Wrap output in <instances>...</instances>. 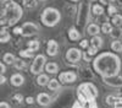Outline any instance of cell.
Masks as SVG:
<instances>
[{"mask_svg": "<svg viewBox=\"0 0 122 108\" xmlns=\"http://www.w3.org/2000/svg\"><path fill=\"white\" fill-rule=\"evenodd\" d=\"M121 59L114 52H103L93 59V69L103 79H109L120 75Z\"/></svg>", "mask_w": 122, "mask_h": 108, "instance_id": "obj_1", "label": "cell"}, {"mask_svg": "<svg viewBox=\"0 0 122 108\" xmlns=\"http://www.w3.org/2000/svg\"><path fill=\"white\" fill-rule=\"evenodd\" d=\"M0 4H1V18H0L1 27H11L16 25L23 16L22 7L12 0H0Z\"/></svg>", "mask_w": 122, "mask_h": 108, "instance_id": "obj_2", "label": "cell"}, {"mask_svg": "<svg viewBox=\"0 0 122 108\" xmlns=\"http://www.w3.org/2000/svg\"><path fill=\"white\" fill-rule=\"evenodd\" d=\"M98 95H99V92H98L97 86L92 82H83L77 88V98L79 101L95 100Z\"/></svg>", "mask_w": 122, "mask_h": 108, "instance_id": "obj_3", "label": "cell"}, {"mask_svg": "<svg viewBox=\"0 0 122 108\" xmlns=\"http://www.w3.org/2000/svg\"><path fill=\"white\" fill-rule=\"evenodd\" d=\"M61 20V14L55 7H46L40 15V21L45 27H55Z\"/></svg>", "mask_w": 122, "mask_h": 108, "instance_id": "obj_4", "label": "cell"}, {"mask_svg": "<svg viewBox=\"0 0 122 108\" xmlns=\"http://www.w3.org/2000/svg\"><path fill=\"white\" fill-rule=\"evenodd\" d=\"M89 16H90V4H89V1H82L81 5H79L78 12H77V17H76L77 28L79 29V31L87 29Z\"/></svg>", "mask_w": 122, "mask_h": 108, "instance_id": "obj_5", "label": "cell"}, {"mask_svg": "<svg viewBox=\"0 0 122 108\" xmlns=\"http://www.w3.org/2000/svg\"><path fill=\"white\" fill-rule=\"evenodd\" d=\"M45 65H46V57L44 54H39V55H36L34 60L30 65V73L33 75H40L43 70H45Z\"/></svg>", "mask_w": 122, "mask_h": 108, "instance_id": "obj_6", "label": "cell"}, {"mask_svg": "<svg viewBox=\"0 0 122 108\" xmlns=\"http://www.w3.org/2000/svg\"><path fill=\"white\" fill-rule=\"evenodd\" d=\"M82 58H83V54H82V52H81L78 48H70L68 51L66 52V59H67V62L72 63V64L78 63Z\"/></svg>", "mask_w": 122, "mask_h": 108, "instance_id": "obj_7", "label": "cell"}, {"mask_svg": "<svg viewBox=\"0 0 122 108\" xmlns=\"http://www.w3.org/2000/svg\"><path fill=\"white\" fill-rule=\"evenodd\" d=\"M22 36L23 37H32L38 33L39 27L34 22H25L22 26Z\"/></svg>", "mask_w": 122, "mask_h": 108, "instance_id": "obj_8", "label": "cell"}, {"mask_svg": "<svg viewBox=\"0 0 122 108\" xmlns=\"http://www.w3.org/2000/svg\"><path fill=\"white\" fill-rule=\"evenodd\" d=\"M77 80V74L75 71H62L59 74V81L64 85L73 84Z\"/></svg>", "mask_w": 122, "mask_h": 108, "instance_id": "obj_9", "label": "cell"}, {"mask_svg": "<svg viewBox=\"0 0 122 108\" xmlns=\"http://www.w3.org/2000/svg\"><path fill=\"white\" fill-rule=\"evenodd\" d=\"M46 54L49 57H56L59 54V44L55 39H49L46 43Z\"/></svg>", "mask_w": 122, "mask_h": 108, "instance_id": "obj_10", "label": "cell"}, {"mask_svg": "<svg viewBox=\"0 0 122 108\" xmlns=\"http://www.w3.org/2000/svg\"><path fill=\"white\" fill-rule=\"evenodd\" d=\"M72 108H98V104L95 102V100H89V101H79L77 100Z\"/></svg>", "mask_w": 122, "mask_h": 108, "instance_id": "obj_11", "label": "cell"}, {"mask_svg": "<svg viewBox=\"0 0 122 108\" xmlns=\"http://www.w3.org/2000/svg\"><path fill=\"white\" fill-rule=\"evenodd\" d=\"M104 80V84L111 86V87H122V76L121 75H117V76H114V77H109V79H103Z\"/></svg>", "mask_w": 122, "mask_h": 108, "instance_id": "obj_12", "label": "cell"}, {"mask_svg": "<svg viewBox=\"0 0 122 108\" xmlns=\"http://www.w3.org/2000/svg\"><path fill=\"white\" fill-rule=\"evenodd\" d=\"M36 100H37V103L39 106L46 107V106L50 104V102H51V97H50L48 93H45V92H40V93H38Z\"/></svg>", "mask_w": 122, "mask_h": 108, "instance_id": "obj_13", "label": "cell"}, {"mask_svg": "<svg viewBox=\"0 0 122 108\" xmlns=\"http://www.w3.org/2000/svg\"><path fill=\"white\" fill-rule=\"evenodd\" d=\"M67 34H68V38H70L72 42H78L79 39H81V37H82V33L79 32V29H78L76 26H71V27L68 28Z\"/></svg>", "mask_w": 122, "mask_h": 108, "instance_id": "obj_14", "label": "cell"}, {"mask_svg": "<svg viewBox=\"0 0 122 108\" xmlns=\"http://www.w3.org/2000/svg\"><path fill=\"white\" fill-rule=\"evenodd\" d=\"M10 82H11V85L15 86V87H20V86H22L25 84V76L22 74H20V73H16V74L11 75Z\"/></svg>", "mask_w": 122, "mask_h": 108, "instance_id": "obj_15", "label": "cell"}, {"mask_svg": "<svg viewBox=\"0 0 122 108\" xmlns=\"http://www.w3.org/2000/svg\"><path fill=\"white\" fill-rule=\"evenodd\" d=\"M86 31H87L88 34H90L92 37H94V36H99V33L101 32V28L97 23H90V25H88Z\"/></svg>", "mask_w": 122, "mask_h": 108, "instance_id": "obj_16", "label": "cell"}, {"mask_svg": "<svg viewBox=\"0 0 122 108\" xmlns=\"http://www.w3.org/2000/svg\"><path fill=\"white\" fill-rule=\"evenodd\" d=\"M103 44H104V39L101 38L100 36H94V37H92V39H90V45L93 47V48H95V49H99L103 47Z\"/></svg>", "mask_w": 122, "mask_h": 108, "instance_id": "obj_17", "label": "cell"}, {"mask_svg": "<svg viewBox=\"0 0 122 108\" xmlns=\"http://www.w3.org/2000/svg\"><path fill=\"white\" fill-rule=\"evenodd\" d=\"M45 71L50 75H55L59 73V65L54 62H50V63H46L45 65Z\"/></svg>", "mask_w": 122, "mask_h": 108, "instance_id": "obj_18", "label": "cell"}, {"mask_svg": "<svg viewBox=\"0 0 122 108\" xmlns=\"http://www.w3.org/2000/svg\"><path fill=\"white\" fill-rule=\"evenodd\" d=\"M50 80H51V79H49L48 74H40V75L37 76V84L39 86H48Z\"/></svg>", "mask_w": 122, "mask_h": 108, "instance_id": "obj_19", "label": "cell"}, {"mask_svg": "<svg viewBox=\"0 0 122 108\" xmlns=\"http://www.w3.org/2000/svg\"><path fill=\"white\" fill-rule=\"evenodd\" d=\"M10 38H11V36H10V32L7 31V27H1V32H0V41H1V43L9 42Z\"/></svg>", "mask_w": 122, "mask_h": 108, "instance_id": "obj_20", "label": "cell"}, {"mask_svg": "<svg viewBox=\"0 0 122 108\" xmlns=\"http://www.w3.org/2000/svg\"><path fill=\"white\" fill-rule=\"evenodd\" d=\"M3 62L7 65H14L15 62H16V57L12 53H5L4 57H3Z\"/></svg>", "mask_w": 122, "mask_h": 108, "instance_id": "obj_21", "label": "cell"}, {"mask_svg": "<svg viewBox=\"0 0 122 108\" xmlns=\"http://www.w3.org/2000/svg\"><path fill=\"white\" fill-rule=\"evenodd\" d=\"M48 87H49V90H51V91H57L61 87V82L59 81V79H51L50 82L48 84Z\"/></svg>", "mask_w": 122, "mask_h": 108, "instance_id": "obj_22", "label": "cell"}, {"mask_svg": "<svg viewBox=\"0 0 122 108\" xmlns=\"http://www.w3.org/2000/svg\"><path fill=\"white\" fill-rule=\"evenodd\" d=\"M111 51H112L114 53H121L122 52V42L118 41V39H116V41H112V43H111Z\"/></svg>", "mask_w": 122, "mask_h": 108, "instance_id": "obj_23", "label": "cell"}, {"mask_svg": "<svg viewBox=\"0 0 122 108\" xmlns=\"http://www.w3.org/2000/svg\"><path fill=\"white\" fill-rule=\"evenodd\" d=\"M92 12H93V15H95V16H101V15L104 14V7H103V5L94 4L93 6H92Z\"/></svg>", "mask_w": 122, "mask_h": 108, "instance_id": "obj_24", "label": "cell"}, {"mask_svg": "<svg viewBox=\"0 0 122 108\" xmlns=\"http://www.w3.org/2000/svg\"><path fill=\"white\" fill-rule=\"evenodd\" d=\"M34 55V52L32 51V49H22V51H20V57L21 58H32Z\"/></svg>", "mask_w": 122, "mask_h": 108, "instance_id": "obj_25", "label": "cell"}, {"mask_svg": "<svg viewBox=\"0 0 122 108\" xmlns=\"http://www.w3.org/2000/svg\"><path fill=\"white\" fill-rule=\"evenodd\" d=\"M112 23H110V22H104L103 26H101V32L107 34V33H111L112 32Z\"/></svg>", "mask_w": 122, "mask_h": 108, "instance_id": "obj_26", "label": "cell"}, {"mask_svg": "<svg viewBox=\"0 0 122 108\" xmlns=\"http://www.w3.org/2000/svg\"><path fill=\"white\" fill-rule=\"evenodd\" d=\"M39 47H40V43H39V41H37V39H33V41L28 42V48L32 49L33 52H37L39 49Z\"/></svg>", "mask_w": 122, "mask_h": 108, "instance_id": "obj_27", "label": "cell"}, {"mask_svg": "<svg viewBox=\"0 0 122 108\" xmlns=\"http://www.w3.org/2000/svg\"><path fill=\"white\" fill-rule=\"evenodd\" d=\"M14 66L17 69V70H25V69L27 68V64H26L25 60H20V59H16V62H15Z\"/></svg>", "mask_w": 122, "mask_h": 108, "instance_id": "obj_28", "label": "cell"}, {"mask_svg": "<svg viewBox=\"0 0 122 108\" xmlns=\"http://www.w3.org/2000/svg\"><path fill=\"white\" fill-rule=\"evenodd\" d=\"M111 21H112V25L114 26H116V27H121L122 26V15H115L114 17H112V20H111Z\"/></svg>", "mask_w": 122, "mask_h": 108, "instance_id": "obj_29", "label": "cell"}, {"mask_svg": "<svg viewBox=\"0 0 122 108\" xmlns=\"http://www.w3.org/2000/svg\"><path fill=\"white\" fill-rule=\"evenodd\" d=\"M118 100H120V97H115V96H112V95H111V96H107L106 98H105V102L107 103V104H110V106H115L117 102H118Z\"/></svg>", "mask_w": 122, "mask_h": 108, "instance_id": "obj_30", "label": "cell"}, {"mask_svg": "<svg viewBox=\"0 0 122 108\" xmlns=\"http://www.w3.org/2000/svg\"><path fill=\"white\" fill-rule=\"evenodd\" d=\"M107 14L109 15H112V16H115V15H117V7L115 6V5H109V7H107Z\"/></svg>", "mask_w": 122, "mask_h": 108, "instance_id": "obj_31", "label": "cell"}, {"mask_svg": "<svg viewBox=\"0 0 122 108\" xmlns=\"http://www.w3.org/2000/svg\"><path fill=\"white\" fill-rule=\"evenodd\" d=\"M23 4L27 7H36L37 6V1H36V0H25Z\"/></svg>", "mask_w": 122, "mask_h": 108, "instance_id": "obj_32", "label": "cell"}, {"mask_svg": "<svg viewBox=\"0 0 122 108\" xmlns=\"http://www.w3.org/2000/svg\"><path fill=\"white\" fill-rule=\"evenodd\" d=\"M87 53H88L89 55H95V54L98 53V49H95V48H93L92 45H89L88 49H87Z\"/></svg>", "mask_w": 122, "mask_h": 108, "instance_id": "obj_33", "label": "cell"}, {"mask_svg": "<svg viewBox=\"0 0 122 108\" xmlns=\"http://www.w3.org/2000/svg\"><path fill=\"white\" fill-rule=\"evenodd\" d=\"M14 98H15V101H16L17 103H22V102H23V96H22L21 93L15 95V96H14Z\"/></svg>", "mask_w": 122, "mask_h": 108, "instance_id": "obj_34", "label": "cell"}, {"mask_svg": "<svg viewBox=\"0 0 122 108\" xmlns=\"http://www.w3.org/2000/svg\"><path fill=\"white\" fill-rule=\"evenodd\" d=\"M110 34L114 38H116V37H120V36H122V31H120V29H112V32H111Z\"/></svg>", "mask_w": 122, "mask_h": 108, "instance_id": "obj_35", "label": "cell"}, {"mask_svg": "<svg viewBox=\"0 0 122 108\" xmlns=\"http://www.w3.org/2000/svg\"><path fill=\"white\" fill-rule=\"evenodd\" d=\"M81 48H84V49H88V47H89V44H88V41L87 39H83L82 42H81Z\"/></svg>", "mask_w": 122, "mask_h": 108, "instance_id": "obj_36", "label": "cell"}, {"mask_svg": "<svg viewBox=\"0 0 122 108\" xmlns=\"http://www.w3.org/2000/svg\"><path fill=\"white\" fill-rule=\"evenodd\" d=\"M99 1L103 4V5H111V4L115 1V0H99Z\"/></svg>", "mask_w": 122, "mask_h": 108, "instance_id": "obj_37", "label": "cell"}, {"mask_svg": "<svg viewBox=\"0 0 122 108\" xmlns=\"http://www.w3.org/2000/svg\"><path fill=\"white\" fill-rule=\"evenodd\" d=\"M0 69H1V75H4L5 71H6V64H5L4 62L0 63Z\"/></svg>", "mask_w": 122, "mask_h": 108, "instance_id": "obj_38", "label": "cell"}, {"mask_svg": "<svg viewBox=\"0 0 122 108\" xmlns=\"http://www.w3.org/2000/svg\"><path fill=\"white\" fill-rule=\"evenodd\" d=\"M14 33L15 34H22V27H15L14 28Z\"/></svg>", "mask_w": 122, "mask_h": 108, "instance_id": "obj_39", "label": "cell"}, {"mask_svg": "<svg viewBox=\"0 0 122 108\" xmlns=\"http://www.w3.org/2000/svg\"><path fill=\"white\" fill-rule=\"evenodd\" d=\"M0 108H11V106H10L7 102L3 101V102H0Z\"/></svg>", "mask_w": 122, "mask_h": 108, "instance_id": "obj_40", "label": "cell"}, {"mask_svg": "<svg viewBox=\"0 0 122 108\" xmlns=\"http://www.w3.org/2000/svg\"><path fill=\"white\" fill-rule=\"evenodd\" d=\"M25 100H26V103H28V104H32V103L34 102V98H33V97H30V96L26 97Z\"/></svg>", "mask_w": 122, "mask_h": 108, "instance_id": "obj_41", "label": "cell"}, {"mask_svg": "<svg viewBox=\"0 0 122 108\" xmlns=\"http://www.w3.org/2000/svg\"><path fill=\"white\" fill-rule=\"evenodd\" d=\"M5 82H6V77H5V75H1V76H0V84L4 85Z\"/></svg>", "mask_w": 122, "mask_h": 108, "instance_id": "obj_42", "label": "cell"}, {"mask_svg": "<svg viewBox=\"0 0 122 108\" xmlns=\"http://www.w3.org/2000/svg\"><path fill=\"white\" fill-rule=\"evenodd\" d=\"M83 58L86 59V62H90V55H89L88 53H84V54H83Z\"/></svg>", "mask_w": 122, "mask_h": 108, "instance_id": "obj_43", "label": "cell"}, {"mask_svg": "<svg viewBox=\"0 0 122 108\" xmlns=\"http://www.w3.org/2000/svg\"><path fill=\"white\" fill-rule=\"evenodd\" d=\"M70 1H75V3H77V1H81V0H70Z\"/></svg>", "mask_w": 122, "mask_h": 108, "instance_id": "obj_44", "label": "cell"}, {"mask_svg": "<svg viewBox=\"0 0 122 108\" xmlns=\"http://www.w3.org/2000/svg\"><path fill=\"white\" fill-rule=\"evenodd\" d=\"M89 1H98V0H89Z\"/></svg>", "mask_w": 122, "mask_h": 108, "instance_id": "obj_45", "label": "cell"}, {"mask_svg": "<svg viewBox=\"0 0 122 108\" xmlns=\"http://www.w3.org/2000/svg\"><path fill=\"white\" fill-rule=\"evenodd\" d=\"M38 1H46V0H38Z\"/></svg>", "mask_w": 122, "mask_h": 108, "instance_id": "obj_46", "label": "cell"}, {"mask_svg": "<svg viewBox=\"0 0 122 108\" xmlns=\"http://www.w3.org/2000/svg\"><path fill=\"white\" fill-rule=\"evenodd\" d=\"M120 41H121V42H122V36H121V39H120Z\"/></svg>", "mask_w": 122, "mask_h": 108, "instance_id": "obj_47", "label": "cell"}]
</instances>
